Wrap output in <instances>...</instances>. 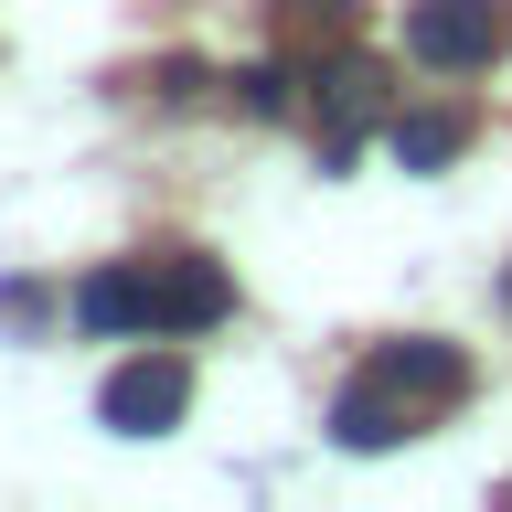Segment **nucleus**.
Masks as SVG:
<instances>
[{"mask_svg":"<svg viewBox=\"0 0 512 512\" xmlns=\"http://www.w3.org/2000/svg\"><path fill=\"white\" fill-rule=\"evenodd\" d=\"M374 118H395V107H384V64H374V54L320 64V171H342L352 139H363Z\"/></svg>","mask_w":512,"mask_h":512,"instance_id":"nucleus-5","label":"nucleus"},{"mask_svg":"<svg viewBox=\"0 0 512 512\" xmlns=\"http://www.w3.org/2000/svg\"><path fill=\"white\" fill-rule=\"evenodd\" d=\"M235 96H246L256 118H288V64H246V75H235Z\"/></svg>","mask_w":512,"mask_h":512,"instance_id":"nucleus-10","label":"nucleus"},{"mask_svg":"<svg viewBox=\"0 0 512 512\" xmlns=\"http://www.w3.org/2000/svg\"><path fill=\"white\" fill-rule=\"evenodd\" d=\"M192 406V363L182 352H139V363H118V374L96 384V416L118 427V438H171Z\"/></svg>","mask_w":512,"mask_h":512,"instance_id":"nucleus-1","label":"nucleus"},{"mask_svg":"<svg viewBox=\"0 0 512 512\" xmlns=\"http://www.w3.org/2000/svg\"><path fill=\"white\" fill-rule=\"evenodd\" d=\"M502 0H416L406 11V54L427 75H480V64L502 54Z\"/></svg>","mask_w":512,"mask_h":512,"instance_id":"nucleus-2","label":"nucleus"},{"mask_svg":"<svg viewBox=\"0 0 512 512\" xmlns=\"http://www.w3.org/2000/svg\"><path fill=\"white\" fill-rule=\"evenodd\" d=\"M374 374H395L416 406L438 416V406H459V395H470V352H459V342H427V331H416V342H384V352H374Z\"/></svg>","mask_w":512,"mask_h":512,"instance_id":"nucleus-6","label":"nucleus"},{"mask_svg":"<svg viewBox=\"0 0 512 512\" xmlns=\"http://www.w3.org/2000/svg\"><path fill=\"white\" fill-rule=\"evenodd\" d=\"M416 427H427V406H416V395H406L395 374H374V363H363V374H352L342 395H331V438H342L352 459H374V448L416 438Z\"/></svg>","mask_w":512,"mask_h":512,"instance_id":"nucleus-3","label":"nucleus"},{"mask_svg":"<svg viewBox=\"0 0 512 512\" xmlns=\"http://www.w3.org/2000/svg\"><path fill=\"white\" fill-rule=\"evenodd\" d=\"M502 299H512V267H502Z\"/></svg>","mask_w":512,"mask_h":512,"instance_id":"nucleus-11","label":"nucleus"},{"mask_svg":"<svg viewBox=\"0 0 512 512\" xmlns=\"http://www.w3.org/2000/svg\"><path fill=\"white\" fill-rule=\"evenodd\" d=\"M384 150L406 160V171H448V160L470 150V107H395L384 118Z\"/></svg>","mask_w":512,"mask_h":512,"instance_id":"nucleus-8","label":"nucleus"},{"mask_svg":"<svg viewBox=\"0 0 512 512\" xmlns=\"http://www.w3.org/2000/svg\"><path fill=\"white\" fill-rule=\"evenodd\" d=\"M224 310H235V278H224L203 246L150 256V320H160V331H214Z\"/></svg>","mask_w":512,"mask_h":512,"instance_id":"nucleus-4","label":"nucleus"},{"mask_svg":"<svg viewBox=\"0 0 512 512\" xmlns=\"http://www.w3.org/2000/svg\"><path fill=\"white\" fill-rule=\"evenodd\" d=\"M278 22L299 32V43H342V32L363 22V0H278Z\"/></svg>","mask_w":512,"mask_h":512,"instance_id":"nucleus-9","label":"nucleus"},{"mask_svg":"<svg viewBox=\"0 0 512 512\" xmlns=\"http://www.w3.org/2000/svg\"><path fill=\"white\" fill-rule=\"evenodd\" d=\"M75 320L86 331H118V342H150V267H96L86 288H75Z\"/></svg>","mask_w":512,"mask_h":512,"instance_id":"nucleus-7","label":"nucleus"}]
</instances>
